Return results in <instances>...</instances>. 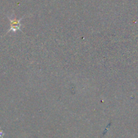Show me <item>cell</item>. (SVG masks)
I'll list each match as a JSON object with an SVG mask.
<instances>
[{
    "mask_svg": "<svg viewBox=\"0 0 138 138\" xmlns=\"http://www.w3.org/2000/svg\"><path fill=\"white\" fill-rule=\"evenodd\" d=\"M8 16L9 21H10V29L8 30V31L6 32V34L9 33V32H13V33H16L18 30L22 31L21 27H22V24H21V21L24 18V17L20 18V19H17L16 17L12 15V16Z\"/></svg>",
    "mask_w": 138,
    "mask_h": 138,
    "instance_id": "cell-1",
    "label": "cell"
}]
</instances>
